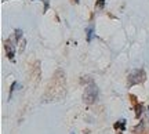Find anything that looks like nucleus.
Instances as JSON below:
<instances>
[{
    "instance_id": "1",
    "label": "nucleus",
    "mask_w": 149,
    "mask_h": 134,
    "mask_svg": "<svg viewBox=\"0 0 149 134\" xmlns=\"http://www.w3.org/2000/svg\"><path fill=\"white\" fill-rule=\"evenodd\" d=\"M98 98V87L94 84V83H90L88 86L86 87L84 90V96H83V100L87 104H94Z\"/></svg>"
},
{
    "instance_id": "2",
    "label": "nucleus",
    "mask_w": 149,
    "mask_h": 134,
    "mask_svg": "<svg viewBox=\"0 0 149 134\" xmlns=\"http://www.w3.org/2000/svg\"><path fill=\"white\" fill-rule=\"evenodd\" d=\"M145 79H146L145 70L144 69H135L128 75V86H134V84L142 83V82H145Z\"/></svg>"
},
{
    "instance_id": "3",
    "label": "nucleus",
    "mask_w": 149,
    "mask_h": 134,
    "mask_svg": "<svg viewBox=\"0 0 149 134\" xmlns=\"http://www.w3.org/2000/svg\"><path fill=\"white\" fill-rule=\"evenodd\" d=\"M4 47H6V51H7V57L10 61H14V57H15V47L13 46L11 40H7L4 43Z\"/></svg>"
},
{
    "instance_id": "4",
    "label": "nucleus",
    "mask_w": 149,
    "mask_h": 134,
    "mask_svg": "<svg viewBox=\"0 0 149 134\" xmlns=\"http://www.w3.org/2000/svg\"><path fill=\"white\" fill-rule=\"evenodd\" d=\"M86 33H87V42H91L94 36H95V28L94 25H90V27L86 28Z\"/></svg>"
},
{
    "instance_id": "5",
    "label": "nucleus",
    "mask_w": 149,
    "mask_h": 134,
    "mask_svg": "<svg viewBox=\"0 0 149 134\" xmlns=\"http://www.w3.org/2000/svg\"><path fill=\"white\" fill-rule=\"evenodd\" d=\"M124 127H126V120H124V119H122V120H119V122H116V123H115V129H120L123 131V130H124Z\"/></svg>"
},
{
    "instance_id": "6",
    "label": "nucleus",
    "mask_w": 149,
    "mask_h": 134,
    "mask_svg": "<svg viewBox=\"0 0 149 134\" xmlns=\"http://www.w3.org/2000/svg\"><path fill=\"white\" fill-rule=\"evenodd\" d=\"M105 4H107V1H105V0H97L95 7L97 8H100V10H104V8H105Z\"/></svg>"
},
{
    "instance_id": "7",
    "label": "nucleus",
    "mask_w": 149,
    "mask_h": 134,
    "mask_svg": "<svg viewBox=\"0 0 149 134\" xmlns=\"http://www.w3.org/2000/svg\"><path fill=\"white\" fill-rule=\"evenodd\" d=\"M22 29H15V32H14V35H15V40L18 42V40H21L22 39Z\"/></svg>"
},
{
    "instance_id": "8",
    "label": "nucleus",
    "mask_w": 149,
    "mask_h": 134,
    "mask_svg": "<svg viewBox=\"0 0 149 134\" xmlns=\"http://www.w3.org/2000/svg\"><path fill=\"white\" fill-rule=\"evenodd\" d=\"M17 86H19V84H18L17 82H14V83L11 84V87H10V97H8V98H11V96H13V93H14V90L17 89Z\"/></svg>"
},
{
    "instance_id": "9",
    "label": "nucleus",
    "mask_w": 149,
    "mask_h": 134,
    "mask_svg": "<svg viewBox=\"0 0 149 134\" xmlns=\"http://www.w3.org/2000/svg\"><path fill=\"white\" fill-rule=\"evenodd\" d=\"M43 3H44V8H43V13H47L48 8H50V1H48V0H43Z\"/></svg>"
},
{
    "instance_id": "10",
    "label": "nucleus",
    "mask_w": 149,
    "mask_h": 134,
    "mask_svg": "<svg viewBox=\"0 0 149 134\" xmlns=\"http://www.w3.org/2000/svg\"><path fill=\"white\" fill-rule=\"evenodd\" d=\"M135 111H137V118H139V116L142 115V105H137Z\"/></svg>"
},
{
    "instance_id": "11",
    "label": "nucleus",
    "mask_w": 149,
    "mask_h": 134,
    "mask_svg": "<svg viewBox=\"0 0 149 134\" xmlns=\"http://www.w3.org/2000/svg\"><path fill=\"white\" fill-rule=\"evenodd\" d=\"M74 3H76V4H79V3H80V0H74Z\"/></svg>"
},
{
    "instance_id": "12",
    "label": "nucleus",
    "mask_w": 149,
    "mask_h": 134,
    "mask_svg": "<svg viewBox=\"0 0 149 134\" xmlns=\"http://www.w3.org/2000/svg\"><path fill=\"white\" fill-rule=\"evenodd\" d=\"M32 1H36V0H32Z\"/></svg>"
},
{
    "instance_id": "13",
    "label": "nucleus",
    "mask_w": 149,
    "mask_h": 134,
    "mask_svg": "<svg viewBox=\"0 0 149 134\" xmlns=\"http://www.w3.org/2000/svg\"><path fill=\"white\" fill-rule=\"evenodd\" d=\"M72 134H74V133H72Z\"/></svg>"
}]
</instances>
